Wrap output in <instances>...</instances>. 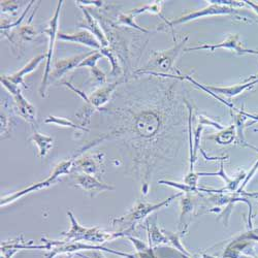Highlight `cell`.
I'll use <instances>...</instances> for the list:
<instances>
[{
    "mask_svg": "<svg viewBox=\"0 0 258 258\" xmlns=\"http://www.w3.org/2000/svg\"><path fill=\"white\" fill-rule=\"evenodd\" d=\"M209 7L200 10V11H196V12H192L186 15H183L175 20H171V21H165L166 22V26L170 27L173 29V27L175 25L178 24H183L186 22H189V21L192 20H197L200 18H204V17H208V16H217V15H238L239 11L231 8V7H227V6H223L221 4H219L217 0H210Z\"/></svg>",
    "mask_w": 258,
    "mask_h": 258,
    "instance_id": "obj_7",
    "label": "cell"
},
{
    "mask_svg": "<svg viewBox=\"0 0 258 258\" xmlns=\"http://www.w3.org/2000/svg\"><path fill=\"white\" fill-rule=\"evenodd\" d=\"M0 121H2V138H6L11 132V122L10 119L2 114V117H0Z\"/></svg>",
    "mask_w": 258,
    "mask_h": 258,
    "instance_id": "obj_25",
    "label": "cell"
},
{
    "mask_svg": "<svg viewBox=\"0 0 258 258\" xmlns=\"http://www.w3.org/2000/svg\"><path fill=\"white\" fill-rule=\"evenodd\" d=\"M136 17H134L131 13L128 14H121L119 17H118V24L120 25H124V26H128V27H132V28H135L137 30H140L144 33H148L149 30L148 29H145L141 26H139L137 23H136V20H135Z\"/></svg>",
    "mask_w": 258,
    "mask_h": 258,
    "instance_id": "obj_22",
    "label": "cell"
},
{
    "mask_svg": "<svg viewBox=\"0 0 258 258\" xmlns=\"http://www.w3.org/2000/svg\"><path fill=\"white\" fill-rule=\"evenodd\" d=\"M217 49H227L234 51L236 54L239 55H245V54H251V55H257L258 56V51L255 50H250L244 47V45L240 41L239 34H229L222 42H219V44H205L202 46L198 47H193V48H188L185 51H198V50H208L210 52H214Z\"/></svg>",
    "mask_w": 258,
    "mask_h": 258,
    "instance_id": "obj_10",
    "label": "cell"
},
{
    "mask_svg": "<svg viewBox=\"0 0 258 258\" xmlns=\"http://www.w3.org/2000/svg\"><path fill=\"white\" fill-rule=\"evenodd\" d=\"M28 142H31L37 146L38 155L40 158L46 157L54 145V139L52 137L46 136L44 134L39 133L38 131L33 132L31 137L28 139Z\"/></svg>",
    "mask_w": 258,
    "mask_h": 258,
    "instance_id": "obj_18",
    "label": "cell"
},
{
    "mask_svg": "<svg viewBox=\"0 0 258 258\" xmlns=\"http://www.w3.org/2000/svg\"><path fill=\"white\" fill-rule=\"evenodd\" d=\"M234 133H235V126L233 124V125H230L227 128L222 129L220 134H218L217 136H215V137H212L211 139H214L220 145H227V144H230L233 141L234 136H235Z\"/></svg>",
    "mask_w": 258,
    "mask_h": 258,
    "instance_id": "obj_21",
    "label": "cell"
},
{
    "mask_svg": "<svg viewBox=\"0 0 258 258\" xmlns=\"http://www.w3.org/2000/svg\"><path fill=\"white\" fill-rule=\"evenodd\" d=\"M160 120L153 113H143L136 121V131L143 138H151L159 129Z\"/></svg>",
    "mask_w": 258,
    "mask_h": 258,
    "instance_id": "obj_14",
    "label": "cell"
},
{
    "mask_svg": "<svg viewBox=\"0 0 258 258\" xmlns=\"http://www.w3.org/2000/svg\"><path fill=\"white\" fill-rule=\"evenodd\" d=\"M57 39L76 42V44L92 48L94 51H99L101 49V46L96 37L85 29H80L74 33H58Z\"/></svg>",
    "mask_w": 258,
    "mask_h": 258,
    "instance_id": "obj_13",
    "label": "cell"
},
{
    "mask_svg": "<svg viewBox=\"0 0 258 258\" xmlns=\"http://www.w3.org/2000/svg\"><path fill=\"white\" fill-rule=\"evenodd\" d=\"M4 87L11 93L14 99V110L18 116L30 124H36V109L22 94L21 87L10 82L6 76L0 78Z\"/></svg>",
    "mask_w": 258,
    "mask_h": 258,
    "instance_id": "obj_6",
    "label": "cell"
},
{
    "mask_svg": "<svg viewBox=\"0 0 258 258\" xmlns=\"http://www.w3.org/2000/svg\"><path fill=\"white\" fill-rule=\"evenodd\" d=\"M146 12H148V13H152V14H156V15L160 16V17L163 19L162 15H161V4H157V3L152 4V5H146V6L142 7V8H139V9L133 10V11H131L129 13H131L134 17H136V16L141 15V14L146 13ZM163 20H164V19H163Z\"/></svg>",
    "mask_w": 258,
    "mask_h": 258,
    "instance_id": "obj_23",
    "label": "cell"
},
{
    "mask_svg": "<svg viewBox=\"0 0 258 258\" xmlns=\"http://www.w3.org/2000/svg\"><path fill=\"white\" fill-rule=\"evenodd\" d=\"M62 0L58 2L56 11L54 13V16L51 18L50 22H49V26L48 28L42 30V33L48 34L49 37V44H48V51L46 53V68H45V74L44 77H42L39 89H38V93L39 95L45 98L47 97V90H48V86L50 83V76L52 73V59H53V53H54V49H55V41L57 40L58 37V26H59V17H60V12H61V8L63 6Z\"/></svg>",
    "mask_w": 258,
    "mask_h": 258,
    "instance_id": "obj_4",
    "label": "cell"
},
{
    "mask_svg": "<svg viewBox=\"0 0 258 258\" xmlns=\"http://www.w3.org/2000/svg\"><path fill=\"white\" fill-rule=\"evenodd\" d=\"M83 150H84V148H83L82 150H79V151H78L75 155H73V156L70 157L69 159L64 160V161L60 162L59 164H57V165L55 166L54 170H53L52 175H51L48 179H46L45 181H41V182L35 183V184H33V185H31V186H29V187L23 189V190L13 193L12 196H8V197H5L4 199H2V207H3V206H7V205H9V204H11V203L17 201L18 199H20V198H22V197L28 195V193H30V192H34V191H37V190H40V189L47 188V187H49V186H51V185L57 183V182L59 181V178H60L61 176L69 175L70 173H72L74 163H75L76 159H77L78 157H80L81 153L83 152Z\"/></svg>",
    "mask_w": 258,
    "mask_h": 258,
    "instance_id": "obj_2",
    "label": "cell"
},
{
    "mask_svg": "<svg viewBox=\"0 0 258 258\" xmlns=\"http://www.w3.org/2000/svg\"><path fill=\"white\" fill-rule=\"evenodd\" d=\"M243 113H244V115H245L247 118L253 119L254 122H257V121H258V114H257V115H251V114H248V113H246V112H244V111H243ZM254 122H253V123H254ZM253 123H252V124H253Z\"/></svg>",
    "mask_w": 258,
    "mask_h": 258,
    "instance_id": "obj_27",
    "label": "cell"
},
{
    "mask_svg": "<svg viewBox=\"0 0 258 258\" xmlns=\"http://www.w3.org/2000/svg\"><path fill=\"white\" fill-rule=\"evenodd\" d=\"M256 84H258V79L251 82H244L243 84H236L234 86H230V87H213V86H209L207 88L216 95H222L228 98H232L243 93L245 90L252 88Z\"/></svg>",
    "mask_w": 258,
    "mask_h": 258,
    "instance_id": "obj_17",
    "label": "cell"
},
{
    "mask_svg": "<svg viewBox=\"0 0 258 258\" xmlns=\"http://www.w3.org/2000/svg\"><path fill=\"white\" fill-rule=\"evenodd\" d=\"M78 6H93V7H102L103 3L102 2H77Z\"/></svg>",
    "mask_w": 258,
    "mask_h": 258,
    "instance_id": "obj_26",
    "label": "cell"
},
{
    "mask_svg": "<svg viewBox=\"0 0 258 258\" xmlns=\"http://www.w3.org/2000/svg\"><path fill=\"white\" fill-rule=\"evenodd\" d=\"M20 6L17 2H2V13H9L11 15H16Z\"/></svg>",
    "mask_w": 258,
    "mask_h": 258,
    "instance_id": "obj_24",
    "label": "cell"
},
{
    "mask_svg": "<svg viewBox=\"0 0 258 258\" xmlns=\"http://www.w3.org/2000/svg\"><path fill=\"white\" fill-rule=\"evenodd\" d=\"M124 82L125 80H119L114 83L105 84L101 86V87H99L97 90H95L90 96H88V98L85 100L86 104L84 109H82L76 115V117L79 119L82 126L86 127L89 124L93 113L99 110L102 105H104L107 101L110 100V97L112 93L115 91V89Z\"/></svg>",
    "mask_w": 258,
    "mask_h": 258,
    "instance_id": "obj_3",
    "label": "cell"
},
{
    "mask_svg": "<svg viewBox=\"0 0 258 258\" xmlns=\"http://www.w3.org/2000/svg\"><path fill=\"white\" fill-rule=\"evenodd\" d=\"M104 169L103 154L94 153L78 157L74 163L72 173L86 174L98 178Z\"/></svg>",
    "mask_w": 258,
    "mask_h": 258,
    "instance_id": "obj_8",
    "label": "cell"
},
{
    "mask_svg": "<svg viewBox=\"0 0 258 258\" xmlns=\"http://www.w3.org/2000/svg\"><path fill=\"white\" fill-rule=\"evenodd\" d=\"M46 124H56L62 127H69V128H73V129H77V131H82V132H86L88 133L89 129L87 127H84L82 125H78L75 122H73L70 119L63 118V117H56V116H48V118L45 120Z\"/></svg>",
    "mask_w": 258,
    "mask_h": 258,
    "instance_id": "obj_19",
    "label": "cell"
},
{
    "mask_svg": "<svg viewBox=\"0 0 258 258\" xmlns=\"http://www.w3.org/2000/svg\"><path fill=\"white\" fill-rule=\"evenodd\" d=\"M71 183L73 185H75L76 187L83 189L86 193L90 195L91 198H95L101 192L111 191V190L115 189L114 186L107 185V184L99 181L98 178H96V177L86 175V174H79V173H75L72 176Z\"/></svg>",
    "mask_w": 258,
    "mask_h": 258,
    "instance_id": "obj_9",
    "label": "cell"
},
{
    "mask_svg": "<svg viewBox=\"0 0 258 258\" xmlns=\"http://www.w3.org/2000/svg\"><path fill=\"white\" fill-rule=\"evenodd\" d=\"M176 197L170 198L160 204L157 205H151V204H147V203H141L139 202L131 211H129L127 214L123 215L121 217L118 218H114L112 220V224L113 226H119L121 227V230H127L131 232L135 225L140 222L143 218H145L148 214H150L151 212L165 206L168 205L169 202L171 200H174Z\"/></svg>",
    "mask_w": 258,
    "mask_h": 258,
    "instance_id": "obj_5",
    "label": "cell"
},
{
    "mask_svg": "<svg viewBox=\"0 0 258 258\" xmlns=\"http://www.w3.org/2000/svg\"><path fill=\"white\" fill-rule=\"evenodd\" d=\"M92 52H88V53H84V54H80V55H76L73 57H69V58H64V59H59L57 60L52 68V73L50 76V81H55L58 80L60 78H62L64 75H67L68 73L72 72L73 70H76L79 68L80 64L82 63L83 60H85L88 56H90Z\"/></svg>",
    "mask_w": 258,
    "mask_h": 258,
    "instance_id": "obj_11",
    "label": "cell"
},
{
    "mask_svg": "<svg viewBox=\"0 0 258 258\" xmlns=\"http://www.w3.org/2000/svg\"><path fill=\"white\" fill-rule=\"evenodd\" d=\"M79 7L81 8V10L84 14V20L78 24V27L80 29L87 30L92 35H94L96 37V39L99 41L101 48L110 47V41H109V39H107L105 33L101 29L100 25L98 24V22L95 20V18L90 14V12L87 9H85L82 6H79Z\"/></svg>",
    "mask_w": 258,
    "mask_h": 258,
    "instance_id": "obj_12",
    "label": "cell"
},
{
    "mask_svg": "<svg viewBox=\"0 0 258 258\" xmlns=\"http://www.w3.org/2000/svg\"><path fill=\"white\" fill-rule=\"evenodd\" d=\"M102 54L99 51H94L90 56H88L85 60L82 61V63L79 66L78 69L81 68H89L90 71V75L93 79V82L97 85L103 86L106 84V77L103 74V72H101L98 68H97V62L100 58H102Z\"/></svg>",
    "mask_w": 258,
    "mask_h": 258,
    "instance_id": "obj_16",
    "label": "cell"
},
{
    "mask_svg": "<svg viewBox=\"0 0 258 258\" xmlns=\"http://www.w3.org/2000/svg\"><path fill=\"white\" fill-rule=\"evenodd\" d=\"M187 39L188 36L182 39L180 42L175 41V46L168 50L161 52H153L151 56H150L149 62L143 69L137 71V73L152 76L168 75L167 73L173 71L174 62L180 55V53L183 51V47L186 44Z\"/></svg>",
    "mask_w": 258,
    "mask_h": 258,
    "instance_id": "obj_1",
    "label": "cell"
},
{
    "mask_svg": "<svg viewBox=\"0 0 258 258\" xmlns=\"http://www.w3.org/2000/svg\"><path fill=\"white\" fill-rule=\"evenodd\" d=\"M46 58H47V57H46V54L38 55V56L32 58V59L26 64V66L23 67L19 72L15 73V74H13V75H10V76H6V78H7L10 82H12L13 84L19 86V87H21V86H22V87H24V88L27 89L28 87H27L25 82H24V78H25L27 75H29L30 73L34 72V71L38 68L39 64H40L42 61H44Z\"/></svg>",
    "mask_w": 258,
    "mask_h": 258,
    "instance_id": "obj_15",
    "label": "cell"
},
{
    "mask_svg": "<svg viewBox=\"0 0 258 258\" xmlns=\"http://www.w3.org/2000/svg\"><path fill=\"white\" fill-rule=\"evenodd\" d=\"M99 52L102 54V56H105L109 58V61L111 62L112 66V71H111V76H118L121 72V67H120V60L118 57V53L115 52L111 47L107 48H101Z\"/></svg>",
    "mask_w": 258,
    "mask_h": 258,
    "instance_id": "obj_20",
    "label": "cell"
}]
</instances>
